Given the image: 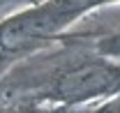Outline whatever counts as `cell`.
Returning <instances> with one entry per match:
<instances>
[{"label": "cell", "mask_w": 120, "mask_h": 113, "mask_svg": "<svg viewBox=\"0 0 120 113\" xmlns=\"http://www.w3.org/2000/svg\"><path fill=\"white\" fill-rule=\"evenodd\" d=\"M97 2L102 0H51L42 7L23 12L0 26V46L23 49L39 39H49Z\"/></svg>", "instance_id": "1"}, {"label": "cell", "mask_w": 120, "mask_h": 113, "mask_svg": "<svg viewBox=\"0 0 120 113\" xmlns=\"http://www.w3.org/2000/svg\"><path fill=\"white\" fill-rule=\"evenodd\" d=\"M109 92H120V67L111 62H83L65 72L56 83V97L74 104Z\"/></svg>", "instance_id": "2"}, {"label": "cell", "mask_w": 120, "mask_h": 113, "mask_svg": "<svg viewBox=\"0 0 120 113\" xmlns=\"http://www.w3.org/2000/svg\"><path fill=\"white\" fill-rule=\"evenodd\" d=\"M99 51L102 56H109V58H118L120 60V35H111L99 42Z\"/></svg>", "instance_id": "3"}]
</instances>
